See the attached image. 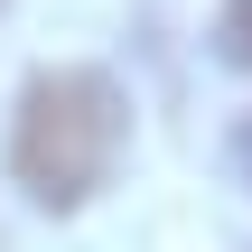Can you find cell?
<instances>
[{"label": "cell", "mask_w": 252, "mask_h": 252, "mask_svg": "<svg viewBox=\"0 0 252 252\" xmlns=\"http://www.w3.org/2000/svg\"><path fill=\"white\" fill-rule=\"evenodd\" d=\"M215 37H224L234 65H252V0H224V9H215Z\"/></svg>", "instance_id": "2"}, {"label": "cell", "mask_w": 252, "mask_h": 252, "mask_svg": "<svg viewBox=\"0 0 252 252\" xmlns=\"http://www.w3.org/2000/svg\"><path fill=\"white\" fill-rule=\"evenodd\" d=\"M234 168H243V187H252V112L234 122Z\"/></svg>", "instance_id": "3"}, {"label": "cell", "mask_w": 252, "mask_h": 252, "mask_svg": "<svg viewBox=\"0 0 252 252\" xmlns=\"http://www.w3.org/2000/svg\"><path fill=\"white\" fill-rule=\"evenodd\" d=\"M122 140H131L122 84H112L103 65H47V75H28V94H19V122H9V178L28 187V206L75 215V206L112 178Z\"/></svg>", "instance_id": "1"}]
</instances>
